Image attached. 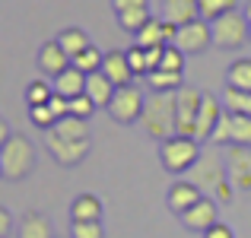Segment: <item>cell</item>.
I'll return each mask as SVG.
<instances>
[{"label": "cell", "mask_w": 251, "mask_h": 238, "mask_svg": "<svg viewBox=\"0 0 251 238\" xmlns=\"http://www.w3.org/2000/svg\"><path fill=\"white\" fill-rule=\"evenodd\" d=\"M188 175L203 190V197H213L216 203H232V181L226 175V159H220L216 153H201Z\"/></svg>", "instance_id": "1"}, {"label": "cell", "mask_w": 251, "mask_h": 238, "mask_svg": "<svg viewBox=\"0 0 251 238\" xmlns=\"http://www.w3.org/2000/svg\"><path fill=\"white\" fill-rule=\"evenodd\" d=\"M140 124L147 130V137L153 140H169L175 137V95H166V92H153L143 105V115H140Z\"/></svg>", "instance_id": "2"}, {"label": "cell", "mask_w": 251, "mask_h": 238, "mask_svg": "<svg viewBox=\"0 0 251 238\" xmlns=\"http://www.w3.org/2000/svg\"><path fill=\"white\" fill-rule=\"evenodd\" d=\"M35 168V146H32L25 137L13 134L6 140V146L0 149V171H3L6 181H23L32 175Z\"/></svg>", "instance_id": "3"}, {"label": "cell", "mask_w": 251, "mask_h": 238, "mask_svg": "<svg viewBox=\"0 0 251 238\" xmlns=\"http://www.w3.org/2000/svg\"><path fill=\"white\" fill-rule=\"evenodd\" d=\"M201 159V143L194 140V137H169V140H162L159 146V162L162 168L169 171V175H184V171H191V165Z\"/></svg>", "instance_id": "4"}, {"label": "cell", "mask_w": 251, "mask_h": 238, "mask_svg": "<svg viewBox=\"0 0 251 238\" xmlns=\"http://www.w3.org/2000/svg\"><path fill=\"white\" fill-rule=\"evenodd\" d=\"M248 32H251V23L245 19L242 10H229V13H223V16H216L213 23H210V38H213V45L223 48V51L242 48V45L248 42Z\"/></svg>", "instance_id": "5"}, {"label": "cell", "mask_w": 251, "mask_h": 238, "mask_svg": "<svg viewBox=\"0 0 251 238\" xmlns=\"http://www.w3.org/2000/svg\"><path fill=\"white\" fill-rule=\"evenodd\" d=\"M143 105H147L143 89H140L137 83H130V86H118L105 111H108L111 121H118V124H134V121H140Z\"/></svg>", "instance_id": "6"}, {"label": "cell", "mask_w": 251, "mask_h": 238, "mask_svg": "<svg viewBox=\"0 0 251 238\" xmlns=\"http://www.w3.org/2000/svg\"><path fill=\"white\" fill-rule=\"evenodd\" d=\"M210 143H220V146H251V115L223 111Z\"/></svg>", "instance_id": "7"}, {"label": "cell", "mask_w": 251, "mask_h": 238, "mask_svg": "<svg viewBox=\"0 0 251 238\" xmlns=\"http://www.w3.org/2000/svg\"><path fill=\"white\" fill-rule=\"evenodd\" d=\"M42 134H45V146H48L51 159L57 165H64V168L80 165L86 159V153H89V140H67V137L54 134V130H42Z\"/></svg>", "instance_id": "8"}, {"label": "cell", "mask_w": 251, "mask_h": 238, "mask_svg": "<svg viewBox=\"0 0 251 238\" xmlns=\"http://www.w3.org/2000/svg\"><path fill=\"white\" fill-rule=\"evenodd\" d=\"M175 95V130L181 137H194V121H197V108H201L203 92L194 86H181Z\"/></svg>", "instance_id": "9"}, {"label": "cell", "mask_w": 251, "mask_h": 238, "mask_svg": "<svg viewBox=\"0 0 251 238\" xmlns=\"http://www.w3.org/2000/svg\"><path fill=\"white\" fill-rule=\"evenodd\" d=\"M210 45H213V38H210L207 19H194L188 25H178V32H175V48L178 51H184V54H203Z\"/></svg>", "instance_id": "10"}, {"label": "cell", "mask_w": 251, "mask_h": 238, "mask_svg": "<svg viewBox=\"0 0 251 238\" xmlns=\"http://www.w3.org/2000/svg\"><path fill=\"white\" fill-rule=\"evenodd\" d=\"M223 102L216 95H210V92H203V98H201V108H197V121H194V140L197 143H207L210 137H213V130H216V124H220V118H223Z\"/></svg>", "instance_id": "11"}, {"label": "cell", "mask_w": 251, "mask_h": 238, "mask_svg": "<svg viewBox=\"0 0 251 238\" xmlns=\"http://www.w3.org/2000/svg\"><path fill=\"white\" fill-rule=\"evenodd\" d=\"M226 175H229V181H232V188L251 190V146H229Z\"/></svg>", "instance_id": "12"}, {"label": "cell", "mask_w": 251, "mask_h": 238, "mask_svg": "<svg viewBox=\"0 0 251 238\" xmlns=\"http://www.w3.org/2000/svg\"><path fill=\"white\" fill-rule=\"evenodd\" d=\"M175 32L178 25L166 19H150L140 32H134V45L137 48H166V45H175Z\"/></svg>", "instance_id": "13"}, {"label": "cell", "mask_w": 251, "mask_h": 238, "mask_svg": "<svg viewBox=\"0 0 251 238\" xmlns=\"http://www.w3.org/2000/svg\"><path fill=\"white\" fill-rule=\"evenodd\" d=\"M216 207H220V203L213 200V197H201V200L194 203V207H188L181 213V222H184V229H191V232H207L210 226H216Z\"/></svg>", "instance_id": "14"}, {"label": "cell", "mask_w": 251, "mask_h": 238, "mask_svg": "<svg viewBox=\"0 0 251 238\" xmlns=\"http://www.w3.org/2000/svg\"><path fill=\"white\" fill-rule=\"evenodd\" d=\"M159 19H166L172 25L194 23V19H201V0H162Z\"/></svg>", "instance_id": "15"}, {"label": "cell", "mask_w": 251, "mask_h": 238, "mask_svg": "<svg viewBox=\"0 0 251 238\" xmlns=\"http://www.w3.org/2000/svg\"><path fill=\"white\" fill-rule=\"evenodd\" d=\"M102 73L115 86H130L134 83V70H130V64H127V51H105Z\"/></svg>", "instance_id": "16"}, {"label": "cell", "mask_w": 251, "mask_h": 238, "mask_svg": "<svg viewBox=\"0 0 251 238\" xmlns=\"http://www.w3.org/2000/svg\"><path fill=\"white\" fill-rule=\"evenodd\" d=\"M201 197H203V190L197 188L194 181H175V184L169 188L166 203H169V210H172L175 216H181L184 210H188V207H194V203L201 200Z\"/></svg>", "instance_id": "17"}, {"label": "cell", "mask_w": 251, "mask_h": 238, "mask_svg": "<svg viewBox=\"0 0 251 238\" xmlns=\"http://www.w3.org/2000/svg\"><path fill=\"white\" fill-rule=\"evenodd\" d=\"M67 67H70V54H64V48L57 42H45L42 48H38V70H42V73H48L54 79Z\"/></svg>", "instance_id": "18"}, {"label": "cell", "mask_w": 251, "mask_h": 238, "mask_svg": "<svg viewBox=\"0 0 251 238\" xmlns=\"http://www.w3.org/2000/svg\"><path fill=\"white\" fill-rule=\"evenodd\" d=\"M115 89H118V86L111 83V79L105 76L102 70H96V73H86V89H83V92L89 95V102L96 105V108H108Z\"/></svg>", "instance_id": "19"}, {"label": "cell", "mask_w": 251, "mask_h": 238, "mask_svg": "<svg viewBox=\"0 0 251 238\" xmlns=\"http://www.w3.org/2000/svg\"><path fill=\"white\" fill-rule=\"evenodd\" d=\"M102 219V200L96 194H76L70 200V222H96Z\"/></svg>", "instance_id": "20"}, {"label": "cell", "mask_w": 251, "mask_h": 238, "mask_svg": "<svg viewBox=\"0 0 251 238\" xmlns=\"http://www.w3.org/2000/svg\"><path fill=\"white\" fill-rule=\"evenodd\" d=\"M51 89L64 98H76V95H83V89H86V73H80V70L70 64L64 73H57L51 79Z\"/></svg>", "instance_id": "21"}, {"label": "cell", "mask_w": 251, "mask_h": 238, "mask_svg": "<svg viewBox=\"0 0 251 238\" xmlns=\"http://www.w3.org/2000/svg\"><path fill=\"white\" fill-rule=\"evenodd\" d=\"M16 238H54V229H51V219L45 213H25L19 219V229H16Z\"/></svg>", "instance_id": "22"}, {"label": "cell", "mask_w": 251, "mask_h": 238, "mask_svg": "<svg viewBox=\"0 0 251 238\" xmlns=\"http://www.w3.org/2000/svg\"><path fill=\"white\" fill-rule=\"evenodd\" d=\"M54 134L67 137V140H89V124H86V118H76V115H64L54 121Z\"/></svg>", "instance_id": "23"}, {"label": "cell", "mask_w": 251, "mask_h": 238, "mask_svg": "<svg viewBox=\"0 0 251 238\" xmlns=\"http://www.w3.org/2000/svg\"><path fill=\"white\" fill-rule=\"evenodd\" d=\"M147 86H150V92H166V95H172L184 83H181V73H175V70H153V73H147Z\"/></svg>", "instance_id": "24"}, {"label": "cell", "mask_w": 251, "mask_h": 238, "mask_svg": "<svg viewBox=\"0 0 251 238\" xmlns=\"http://www.w3.org/2000/svg\"><path fill=\"white\" fill-rule=\"evenodd\" d=\"M226 86L242 92H251V57H239V61L229 64L226 70Z\"/></svg>", "instance_id": "25"}, {"label": "cell", "mask_w": 251, "mask_h": 238, "mask_svg": "<svg viewBox=\"0 0 251 238\" xmlns=\"http://www.w3.org/2000/svg\"><path fill=\"white\" fill-rule=\"evenodd\" d=\"M57 45H61L64 48V54H70V61H74L76 54H80V51H86L89 48V35H86L83 29H76V25H70V29H64L61 35L54 38Z\"/></svg>", "instance_id": "26"}, {"label": "cell", "mask_w": 251, "mask_h": 238, "mask_svg": "<svg viewBox=\"0 0 251 238\" xmlns=\"http://www.w3.org/2000/svg\"><path fill=\"white\" fill-rule=\"evenodd\" d=\"M118 16V25H121L124 32H130V35H134V32H140L143 25L150 23V6H137V10H124V13H115Z\"/></svg>", "instance_id": "27"}, {"label": "cell", "mask_w": 251, "mask_h": 238, "mask_svg": "<svg viewBox=\"0 0 251 238\" xmlns=\"http://www.w3.org/2000/svg\"><path fill=\"white\" fill-rule=\"evenodd\" d=\"M223 108L232 111V115H251V92L226 86V92H223Z\"/></svg>", "instance_id": "28"}, {"label": "cell", "mask_w": 251, "mask_h": 238, "mask_svg": "<svg viewBox=\"0 0 251 238\" xmlns=\"http://www.w3.org/2000/svg\"><path fill=\"white\" fill-rule=\"evenodd\" d=\"M102 57H105L102 51H99L96 45H89V48L80 51V54H76L70 64H74V67L80 70V73H96V70H102Z\"/></svg>", "instance_id": "29"}, {"label": "cell", "mask_w": 251, "mask_h": 238, "mask_svg": "<svg viewBox=\"0 0 251 238\" xmlns=\"http://www.w3.org/2000/svg\"><path fill=\"white\" fill-rule=\"evenodd\" d=\"M229 10H239V0H201V19H207V23H213L216 16Z\"/></svg>", "instance_id": "30"}, {"label": "cell", "mask_w": 251, "mask_h": 238, "mask_svg": "<svg viewBox=\"0 0 251 238\" xmlns=\"http://www.w3.org/2000/svg\"><path fill=\"white\" fill-rule=\"evenodd\" d=\"M51 95H54V89H51V83H45V79H35V83L25 86V102H29V108L32 105H45Z\"/></svg>", "instance_id": "31"}, {"label": "cell", "mask_w": 251, "mask_h": 238, "mask_svg": "<svg viewBox=\"0 0 251 238\" xmlns=\"http://www.w3.org/2000/svg\"><path fill=\"white\" fill-rule=\"evenodd\" d=\"M184 51H178L175 45H166V51H162V64L159 70H175V73H184Z\"/></svg>", "instance_id": "32"}, {"label": "cell", "mask_w": 251, "mask_h": 238, "mask_svg": "<svg viewBox=\"0 0 251 238\" xmlns=\"http://www.w3.org/2000/svg\"><path fill=\"white\" fill-rule=\"evenodd\" d=\"M70 238H105L102 219H96V222H70Z\"/></svg>", "instance_id": "33"}, {"label": "cell", "mask_w": 251, "mask_h": 238, "mask_svg": "<svg viewBox=\"0 0 251 238\" xmlns=\"http://www.w3.org/2000/svg\"><path fill=\"white\" fill-rule=\"evenodd\" d=\"M29 118H32V124H35L38 130H51V127H54V121H57V118L51 115L48 102H45V105H32V108H29Z\"/></svg>", "instance_id": "34"}, {"label": "cell", "mask_w": 251, "mask_h": 238, "mask_svg": "<svg viewBox=\"0 0 251 238\" xmlns=\"http://www.w3.org/2000/svg\"><path fill=\"white\" fill-rule=\"evenodd\" d=\"M92 111H96V105L89 102V95H76V98H70V115H76V118H86V121H89V115Z\"/></svg>", "instance_id": "35"}, {"label": "cell", "mask_w": 251, "mask_h": 238, "mask_svg": "<svg viewBox=\"0 0 251 238\" xmlns=\"http://www.w3.org/2000/svg\"><path fill=\"white\" fill-rule=\"evenodd\" d=\"M127 64L134 70V76H147V57H143V48H127Z\"/></svg>", "instance_id": "36"}, {"label": "cell", "mask_w": 251, "mask_h": 238, "mask_svg": "<svg viewBox=\"0 0 251 238\" xmlns=\"http://www.w3.org/2000/svg\"><path fill=\"white\" fill-rule=\"evenodd\" d=\"M48 108H51V115L54 118H64V115H70V98H64V95H51L48 98Z\"/></svg>", "instance_id": "37"}, {"label": "cell", "mask_w": 251, "mask_h": 238, "mask_svg": "<svg viewBox=\"0 0 251 238\" xmlns=\"http://www.w3.org/2000/svg\"><path fill=\"white\" fill-rule=\"evenodd\" d=\"M162 51H166V48H143V57H147V73L159 70V64H162Z\"/></svg>", "instance_id": "38"}, {"label": "cell", "mask_w": 251, "mask_h": 238, "mask_svg": "<svg viewBox=\"0 0 251 238\" xmlns=\"http://www.w3.org/2000/svg\"><path fill=\"white\" fill-rule=\"evenodd\" d=\"M203 238H235V232L226 226V222H216V226H210L207 232H203Z\"/></svg>", "instance_id": "39"}, {"label": "cell", "mask_w": 251, "mask_h": 238, "mask_svg": "<svg viewBox=\"0 0 251 238\" xmlns=\"http://www.w3.org/2000/svg\"><path fill=\"white\" fill-rule=\"evenodd\" d=\"M115 13H124V10H137V6H150L147 0H111Z\"/></svg>", "instance_id": "40"}, {"label": "cell", "mask_w": 251, "mask_h": 238, "mask_svg": "<svg viewBox=\"0 0 251 238\" xmlns=\"http://www.w3.org/2000/svg\"><path fill=\"white\" fill-rule=\"evenodd\" d=\"M10 229H13V216L6 213L3 207H0V238H6V235H10Z\"/></svg>", "instance_id": "41"}, {"label": "cell", "mask_w": 251, "mask_h": 238, "mask_svg": "<svg viewBox=\"0 0 251 238\" xmlns=\"http://www.w3.org/2000/svg\"><path fill=\"white\" fill-rule=\"evenodd\" d=\"M10 137H13V134H10V124H6V121H0V149L6 146V140H10Z\"/></svg>", "instance_id": "42"}, {"label": "cell", "mask_w": 251, "mask_h": 238, "mask_svg": "<svg viewBox=\"0 0 251 238\" xmlns=\"http://www.w3.org/2000/svg\"><path fill=\"white\" fill-rule=\"evenodd\" d=\"M242 13H245V19H248V23H251V0H248V3H245V10H242Z\"/></svg>", "instance_id": "43"}, {"label": "cell", "mask_w": 251, "mask_h": 238, "mask_svg": "<svg viewBox=\"0 0 251 238\" xmlns=\"http://www.w3.org/2000/svg\"><path fill=\"white\" fill-rule=\"evenodd\" d=\"M248 42H251V32H248Z\"/></svg>", "instance_id": "44"}, {"label": "cell", "mask_w": 251, "mask_h": 238, "mask_svg": "<svg viewBox=\"0 0 251 238\" xmlns=\"http://www.w3.org/2000/svg\"><path fill=\"white\" fill-rule=\"evenodd\" d=\"M0 178H3V171H0Z\"/></svg>", "instance_id": "45"}]
</instances>
